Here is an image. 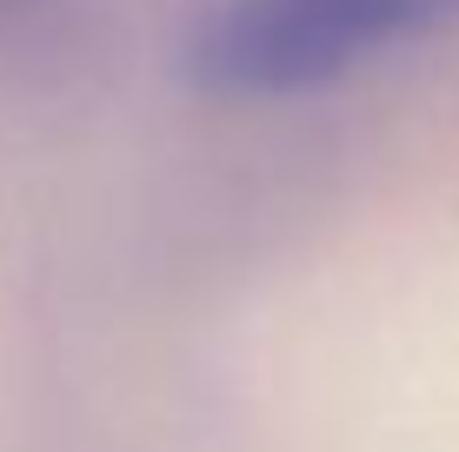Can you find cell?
<instances>
[{"label": "cell", "mask_w": 459, "mask_h": 452, "mask_svg": "<svg viewBox=\"0 0 459 452\" xmlns=\"http://www.w3.org/2000/svg\"><path fill=\"white\" fill-rule=\"evenodd\" d=\"M446 13L459 0H227L186 47V81L213 100H287Z\"/></svg>", "instance_id": "1"}]
</instances>
